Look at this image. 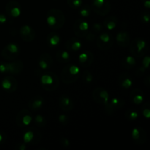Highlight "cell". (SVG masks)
<instances>
[{"instance_id": "2", "label": "cell", "mask_w": 150, "mask_h": 150, "mask_svg": "<svg viewBox=\"0 0 150 150\" xmlns=\"http://www.w3.org/2000/svg\"><path fill=\"white\" fill-rule=\"evenodd\" d=\"M80 68L78 65L68 64L62 69L60 74L62 81L65 84H71L74 83L80 76Z\"/></svg>"}, {"instance_id": "28", "label": "cell", "mask_w": 150, "mask_h": 150, "mask_svg": "<svg viewBox=\"0 0 150 150\" xmlns=\"http://www.w3.org/2000/svg\"><path fill=\"white\" fill-rule=\"evenodd\" d=\"M122 66L125 69H132L136 64V58L133 55H129L122 60Z\"/></svg>"}, {"instance_id": "25", "label": "cell", "mask_w": 150, "mask_h": 150, "mask_svg": "<svg viewBox=\"0 0 150 150\" xmlns=\"http://www.w3.org/2000/svg\"><path fill=\"white\" fill-rule=\"evenodd\" d=\"M118 83L122 88L127 89L131 87L132 85H133V80L130 78V76H129L127 74L122 73L119 76Z\"/></svg>"}, {"instance_id": "17", "label": "cell", "mask_w": 150, "mask_h": 150, "mask_svg": "<svg viewBox=\"0 0 150 150\" xmlns=\"http://www.w3.org/2000/svg\"><path fill=\"white\" fill-rule=\"evenodd\" d=\"M58 104L59 108L64 112H70L74 108L73 99L67 95H62L59 97Z\"/></svg>"}, {"instance_id": "30", "label": "cell", "mask_w": 150, "mask_h": 150, "mask_svg": "<svg viewBox=\"0 0 150 150\" xmlns=\"http://www.w3.org/2000/svg\"><path fill=\"white\" fill-rule=\"evenodd\" d=\"M33 121L34 123L39 127H44L46 126V119L41 114H38V115H36L35 117H33Z\"/></svg>"}, {"instance_id": "1", "label": "cell", "mask_w": 150, "mask_h": 150, "mask_svg": "<svg viewBox=\"0 0 150 150\" xmlns=\"http://www.w3.org/2000/svg\"><path fill=\"white\" fill-rule=\"evenodd\" d=\"M65 16L62 10L52 8L49 10L46 15V21L50 29L59 30L62 29L65 23Z\"/></svg>"}, {"instance_id": "6", "label": "cell", "mask_w": 150, "mask_h": 150, "mask_svg": "<svg viewBox=\"0 0 150 150\" xmlns=\"http://www.w3.org/2000/svg\"><path fill=\"white\" fill-rule=\"evenodd\" d=\"M91 8L96 14L103 16L111 11V4L109 0H92Z\"/></svg>"}, {"instance_id": "38", "label": "cell", "mask_w": 150, "mask_h": 150, "mask_svg": "<svg viewBox=\"0 0 150 150\" xmlns=\"http://www.w3.org/2000/svg\"><path fill=\"white\" fill-rule=\"evenodd\" d=\"M59 122L62 125H67L69 122V117L66 114H60L58 117Z\"/></svg>"}, {"instance_id": "12", "label": "cell", "mask_w": 150, "mask_h": 150, "mask_svg": "<svg viewBox=\"0 0 150 150\" xmlns=\"http://www.w3.org/2000/svg\"><path fill=\"white\" fill-rule=\"evenodd\" d=\"M92 98L97 103L105 105L109 101V94L103 88L98 87L92 92Z\"/></svg>"}, {"instance_id": "4", "label": "cell", "mask_w": 150, "mask_h": 150, "mask_svg": "<svg viewBox=\"0 0 150 150\" xmlns=\"http://www.w3.org/2000/svg\"><path fill=\"white\" fill-rule=\"evenodd\" d=\"M129 45L131 54L137 58L143 57L148 51L147 42L142 38H135Z\"/></svg>"}, {"instance_id": "15", "label": "cell", "mask_w": 150, "mask_h": 150, "mask_svg": "<svg viewBox=\"0 0 150 150\" xmlns=\"http://www.w3.org/2000/svg\"><path fill=\"white\" fill-rule=\"evenodd\" d=\"M131 137L136 144H144L147 140L146 131L141 127H136L132 130Z\"/></svg>"}, {"instance_id": "36", "label": "cell", "mask_w": 150, "mask_h": 150, "mask_svg": "<svg viewBox=\"0 0 150 150\" xmlns=\"http://www.w3.org/2000/svg\"><path fill=\"white\" fill-rule=\"evenodd\" d=\"M102 29H103V25H101L100 23H95L92 24V29L91 31L97 35V34H99L100 32L102 31Z\"/></svg>"}, {"instance_id": "24", "label": "cell", "mask_w": 150, "mask_h": 150, "mask_svg": "<svg viewBox=\"0 0 150 150\" xmlns=\"http://www.w3.org/2000/svg\"><path fill=\"white\" fill-rule=\"evenodd\" d=\"M65 48L67 51L76 52L81 48V42L77 38H71L66 42Z\"/></svg>"}, {"instance_id": "39", "label": "cell", "mask_w": 150, "mask_h": 150, "mask_svg": "<svg viewBox=\"0 0 150 150\" xmlns=\"http://www.w3.org/2000/svg\"><path fill=\"white\" fill-rule=\"evenodd\" d=\"M141 19H142V22L145 23H148L149 22V19H150V14L149 13V12L147 11H144L141 16Z\"/></svg>"}, {"instance_id": "27", "label": "cell", "mask_w": 150, "mask_h": 150, "mask_svg": "<svg viewBox=\"0 0 150 150\" xmlns=\"http://www.w3.org/2000/svg\"><path fill=\"white\" fill-rule=\"evenodd\" d=\"M57 60L61 63H68L71 60V57H70V53L67 51H64V50H59L56 54Z\"/></svg>"}, {"instance_id": "45", "label": "cell", "mask_w": 150, "mask_h": 150, "mask_svg": "<svg viewBox=\"0 0 150 150\" xmlns=\"http://www.w3.org/2000/svg\"><path fill=\"white\" fill-rule=\"evenodd\" d=\"M7 21V18L3 13H0V24H4Z\"/></svg>"}, {"instance_id": "18", "label": "cell", "mask_w": 150, "mask_h": 150, "mask_svg": "<svg viewBox=\"0 0 150 150\" xmlns=\"http://www.w3.org/2000/svg\"><path fill=\"white\" fill-rule=\"evenodd\" d=\"M94 54L92 51L86 50L81 53L79 56V63L81 67H89L94 62Z\"/></svg>"}, {"instance_id": "37", "label": "cell", "mask_w": 150, "mask_h": 150, "mask_svg": "<svg viewBox=\"0 0 150 150\" xmlns=\"http://www.w3.org/2000/svg\"><path fill=\"white\" fill-rule=\"evenodd\" d=\"M59 142L60 144H61L62 146L64 148H67L70 146V141H69L67 138L64 137V136H62V137H60Z\"/></svg>"}, {"instance_id": "35", "label": "cell", "mask_w": 150, "mask_h": 150, "mask_svg": "<svg viewBox=\"0 0 150 150\" xmlns=\"http://www.w3.org/2000/svg\"><path fill=\"white\" fill-rule=\"evenodd\" d=\"M142 114L143 116L146 119H149L150 117V105L149 103H146L143 106V110H142Z\"/></svg>"}, {"instance_id": "40", "label": "cell", "mask_w": 150, "mask_h": 150, "mask_svg": "<svg viewBox=\"0 0 150 150\" xmlns=\"http://www.w3.org/2000/svg\"><path fill=\"white\" fill-rule=\"evenodd\" d=\"M149 64H150V57L148 55L145 56V57H144L143 60H142V66L144 67L147 70V69H149Z\"/></svg>"}, {"instance_id": "8", "label": "cell", "mask_w": 150, "mask_h": 150, "mask_svg": "<svg viewBox=\"0 0 150 150\" xmlns=\"http://www.w3.org/2000/svg\"><path fill=\"white\" fill-rule=\"evenodd\" d=\"M33 122V116L27 109H22L16 117V122L20 127H26L30 125Z\"/></svg>"}, {"instance_id": "26", "label": "cell", "mask_w": 150, "mask_h": 150, "mask_svg": "<svg viewBox=\"0 0 150 150\" xmlns=\"http://www.w3.org/2000/svg\"><path fill=\"white\" fill-rule=\"evenodd\" d=\"M117 23H118V19L114 16H107L103 21V26L109 31H112L117 27Z\"/></svg>"}, {"instance_id": "9", "label": "cell", "mask_w": 150, "mask_h": 150, "mask_svg": "<svg viewBox=\"0 0 150 150\" xmlns=\"http://www.w3.org/2000/svg\"><path fill=\"white\" fill-rule=\"evenodd\" d=\"M73 31L78 38H84L89 32V23L83 19H77L73 25Z\"/></svg>"}, {"instance_id": "14", "label": "cell", "mask_w": 150, "mask_h": 150, "mask_svg": "<svg viewBox=\"0 0 150 150\" xmlns=\"http://www.w3.org/2000/svg\"><path fill=\"white\" fill-rule=\"evenodd\" d=\"M1 87L8 93H13L18 89V82L12 76H7L3 78L1 81Z\"/></svg>"}, {"instance_id": "20", "label": "cell", "mask_w": 150, "mask_h": 150, "mask_svg": "<svg viewBox=\"0 0 150 150\" xmlns=\"http://www.w3.org/2000/svg\"><path fill=\"white\" fill-rule=\"evenodd\" d=\"M116 42L120 47L127 48L130 43V35L126 31H121L117 34Z\"/></svg>"}, {"instance_id": "29", "label": "cell", "mask_w": 150, "mask_h": 150, "mask_svg": "<svg viewBox=\"0 0 150 150\" xmlns=\"http://www.w3.org/2000/svg\"><path fill=\"white\" fill-rule=\"evenodd\" d=\"M47 41L51 47H56L59 44L60 37L56 32H51L47 37Z\"/></svg>"}, {"instance_id": "31", "label": "cell", "mask_w": 150, "mask_h": 150, "mask_svg": "<svg viewBox=\"0 0 150 150\" xmlns=\"http://www.w3.org/2000/svg\"><path fill=\"white\" fill-rule=\"evenodd\" d=\"M125 117L129 121H135L139 118V113L136 110H128L125 114Z\"/></svg>"}, {"instance_id": "32", "label": "cell", "mask_w": 150, "mask_h": 150, "mask_svg": "<svg viewBox=\"0 0 150 150\" xmlns=\"http://www.w3.org/2000/svg\"><path fill=\"white\" fill-rule=\"evenodd\" d=\"M81 8L79 10V13L83 18H87L90 16L91 11H92V8L91 6L89 4H84L83 6H81Z\"/></svg>"}, {"instance_id": "21", "label": "cell", "mask_w": 150, "mask_h": 150, "mask_svg": "<svg viewBox=\"0 0 150 150\" xmlns=\"http://www.w3.org/2000/svg\"><path fill=\"white\" fill-rule=\"evenodd\" d=\"M53 59L51 55L47 53L42 54L38 59V66L42 70H48L53 65Z\"/></svg>"}, {"instance_id": "23", "label": "cell", "mask_w": 150, "mask_h": 150, "mask_svg": "<svg viewBox=\"0 0 150 150\" xmlns=\"http://www.w3.org/2000/svg\"><path fill=\"white\" fill-rule=\"evenodd\" d=\"M44 104V99L40 95H37V96L33 97L31 98L30 100L29 101L28 106L31 110L34 111H39L42 107Z\"/></svg>"}, {"instance_id": "44", "label": "cell", "mask_w": 150, "mask_h": 150, "mask_svg": "<svg viewBox=\"0 0 150 150\" xmlns=\"http://www.w3.org/2000/svg\"><path fill=\"white\" fill-rule=\"evenodd\" d=\"M15 148L18 150H25L27 148V145L25 143H19L16 145Z\"/></svg>"}, {"instance_id": "34", "label": "cell", "mask_w": 150, "mask_h": 150, "mask_svg": "<svg viewBox=\"0 0 150 150\" xmlns=\"http://www.w3.org/2000/svg\"><path fill=\"white\" fill-rule=\"evenodd\" d=\"M67 3L71 8L78 9L80 8L83 4V0H67Z\"/></svg>"}, {"instance_id": "11", "label": "cell", "mask_w": 150, "mask_h": 150, "mask_svg": "<svg viewBox=\"0 0 150 150\" xmlns=\"http://www.w3.org/2000/svg\"><path fill=\"white\" fill-rule=\"evenodd\" d=\"M41 134L36 129L26 130L23 136V143L30 145H36L40 142Z\"/></svg>"}, {"instance_id": "3", "label": "cell", "mask_w": 150, "mask_h": 150, "mask_svg": "<svg viewBox=\"0 0 150 150\" xmlns=\"http://www.w3.org/2000/svg\"><path fill=\"white\" fill-rule=\"evenodd\" d=\"M40 83L45 90L48 92H54L59 86V79L54 73L47 71L41 76Z\"/></svg>"}, {"instance_id": "48", "label": "cell", "mask_w": 150, "mask_h": 150, "mask_svg": "<svg viewBox=\"0 0 150 150\" xmlns=\"http://www.w3.org/2000/svg\"><path fill=\"white\" fill-rule=\"evenodd\" d=\"M146 69L142 65V67H139V70H138V72H139V73H144L146 72Z\"/></svg>"}, {"instance_id": "22", "label": "cell", "mask_w": 150, "mask_h": 150, "mask_svg": "<svg viewBox=\"0 0 150 150\" xmlns=\"http://www.w3.org/2000/svg\"><path fill=\"white\" fill-rule=\"evenodd\" d=\"M130 99L135 105H140L144 100V94L141 89H133L130 94Z\"/></svg>"}, {"instance_id": "47", "label": "cell", "mask_w": 150, "mask_h": 150, "mask_svg": "<svg viewBox=\"0 0 150 150\" xmlns=\"http://www.w3.org/2000/svg\"><path fill=\"white\" fill-rule=\"evenodd\" d=\"M144 83L146 85V86H149L150 85V77L149 76H146V78L144 79Z\"/></svg>"}, {"instance_id": "33", "label": "cell", "mask_w": 150, "mask_h": 150, "mask_svg": "<svg viewBox=\"0 0 150 150\" xmlns=\"http://www.w3.org/2000/svg\"><path fill=\"white\" fill-rule=\"evenodd\" d=\"M82 81L85 83H89L92 82V81H93V76H92V74L89 70H86L83 71V74H82Z\"/></svg>"}, {"instance_id": "16", "label": "cell", "mask_w": 150, "mask_h": 150, "mask_svg": "<svg viewBox=\"0 0 150 150\" xmlns=\"http://www.w3.org/2000/svg\"><path fill=\"white\" fill-rule=\"evenodd\" d=\"M19 34L24 42H30L33 41L35 39L36 37V33L35 31L34 30L33 28L31 27L29 25H23L21 27L20 30H19Z\"/></svg>"}, {"instance_id": "13", "label": "cell", "mask_w": 150, "mask_h": 150, "mask_svg": "<svg viewBox=\"0 0 150 150\" xmlns=\"http://www.w3.org/2000/svg\"><path fill=\"white\" fill-rule=\"evenodd\" d=\"M7 14L12 18H18L21 15V5L16 0H11L6 4Z\"/></svg>"}, {"instance_id": "41", "label": "cell", "mask_w": 150, "mask_h": 150, "mask_svg": "<svg viewBox=\"0 0 150 150\" xmlns=\"http://www.w3.org/2000/svg\"><path fill=\"white\" fill-rule=\"evenodd\" d=\"M96 36H97L96 34L92 32V31H89V32L87 33V35H86L85 38H86V40L88 41H93L96 38Z\"/></svg>"}, {"instance_id": "46", "label": "cell", "mask_w": 150, "mask_h": 150, "mask_svg": "<svg viewBox=\"0 0 150 150\" xmlns=\"http://www.w3.org/2000/svg\"><path fill=\"white\" fill-rule=\"evenodd\" d=\"M143 5L146 10H149L150 8V0H142Z\"/></svg>"}, {"instance_id": "42", "label": "cell", "mask_w": 150, "mask_h": 150, "mask_svg": "<svg viewBox=\"0 0 150 150\" xmlns=\"http://www.w3.org/2000/svg\"><path fill=\"white\" fill-rule=\"evenodd\" d=\"M0 73H7V62H0Z\"/></svg>"}, {"instance_id": "19", "label": "cell", "mask_w": 150, "mask_h": 150, "mask_svg": "<svg viewBox=\"0 0 150 150\" xmlns=\"http://www.w3.org/2000/svg\"><path fill=\"white\" fill-rule=\"evenodd\" d=\"M23 69V63L21 60H13L12 62H7V73L19 75Z\"/></svg>"}, {"instance_id": "10", "label": "cell", "mask_w": 150, "mask_h": 150, "mask_svg": "<svg viewBox=\"0 0 150 150\" xmlns=\"http://www.w3.org/2000/svg\"><path fill=\"white\" fill-rule=\"evenodd\" d=\"M125 104V102L122 98H114L111 100H109L108 103L106 104L105 106V112L108 115L112 116L116 111H118L119 109L122 108Z\"/></svg>"}, {"instance_id": "5", "label": "cell", "mask_w": 150, "mask_h": 150, "mask_svg": "<svg viewBox=\"0 0 150 150\" xmlns=\"http://www.w3.org/2000/svg\"><path fill=\"white\" fill-rule=\"evenodd\" d=\"M96 39L97 46L102 51L109 50L113 46L114 42V38L111 34L107 32H102L98 35Z\"/></svg>"}, {"instance_id": "7", "label": "cell", "mask_w": 150, "mask_h": 150, "mask_svg": "<svg viewBox=\"0 0 150 150\" xmlns=\"http://www.w3.org/2000/svg\"><path fill=\"white\" fill-rule=\"evenodd\" d=\"M20 54V48L18 44L14 42H10L5 45L1 51V57L8 61L15 60Z\"/></svg>"}, {"instance_id": "43", "label": "cell", "mask_w": 150, "mask_h": 150, "mask_svg": "<svg viewBox=\"0 0 150 150\" xmlns=\"http://www.w3.org/2000/svg\"><path fill=\"white\" fill-rule=\"evenodd\" d=\"M7 140V135L4 132L0 131V145L4 144Z\"/></svg>"}]
</instances>
